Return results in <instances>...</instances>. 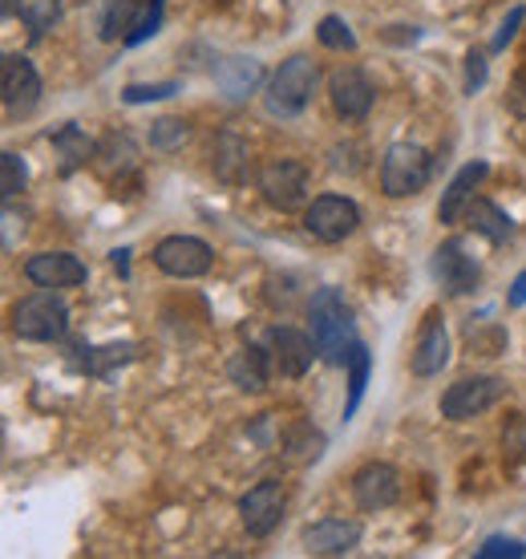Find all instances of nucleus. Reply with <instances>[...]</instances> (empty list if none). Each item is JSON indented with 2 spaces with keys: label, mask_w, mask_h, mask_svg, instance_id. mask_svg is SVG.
Listing matches in <instances>:
<instances>
[{
  "label": "nucleus",
  "mask_w": 526,
  "mask_h": 559,
  "mask_svg": "<svg viewBox=\"0 0 526 559\" xmlns=\"http://www.w3.org/2000/svg\"><path fill=\"white\" fill-rule=\"evenodd\" d=\"M320 90V66L312 57L296 53L288 57L276 73H272V82H267V114H276V118H296V114L308 110V102L316 98Z\"/></svg>",
  "instance_id": "f03ea898"
},
{
  "label": "nucleus",
  "mask_w": 526,
  "mask_h": 559,
  "mask_svg": "<svg viewBox=\"0 0 526 559\" xmlns=\"http://www.w3.org/2000/svg\"><path fill=\"white\" fill-rule=\"evenodd\" d=\"M506 397V381L502 378H462L442 393V418L450 421H470L486 414L490 406H499Z\"/></svg>",
  "instance_id": "9d476101"
},
{
  "label": "nucleus",
  "mask_w": 526,
  "mask_h": 559,
  "mask_svg": "<svg viewBox=\"0 0 526 559\" xmlns=\"http://www.w3.org/2000/svg\"><path fill=\"white\" fill-rule=\"evenodd\" d=\"M175 94H182L179 82H151V85H125L122 90V102L125 106H146V102H167L175 98Z\"/></svg>",
  "instance_id": "473e14b6"
},
{
  "label": "nucleus",
  "mask_w": 526,
  "mask_h": 559,
  "mask_svg": "<svg viewBox=\"0 0 526 559\" xmlns=\"http://www.w3.org/2000/svg\"><path fill=\"white\" fill-rule=\"evenodd\" d=\"M267 349H272V361H276V369L284 378H304L308 369H312V361L320 357L312 333H300L291 324H276L267 333Z\"/></svg>",
  "instance_id": "f8f14e48"
},
{
  "label": "nucleus",
  "mask_w": 526,
  "mask_h": 559,
  "mask_svg": "<svg viewBox=\"0 0 526 559\" xmlns=\"http://www.w3.org/2000/svg\"><path fill=\"white\" fill-rule=\"evenodd\" d=\"M490 175V167H486L482 158H474V163H466V167L457 170L454 179H450V187L442 191V203H438V219L442 224H462L466 219V207H470L474 191H478V182Z\"/></svg>",
  "instance_id": "a211bd4d"
},
{
  "label": "nucleus",
  "mask_w": 526,
  "mask_h": 559,
  "mask_svg": "<svg viewBox=\"0 0 526 559\" xmlns=\"http://www.w3.org/2000/svg\"><path fill=\"white\" fill-rule=\"evenodd\" d=\"M284 450L296 462H316L324 454V433L316 426H308V421H291L288 430H284Z\"/></svg>",
  "instance_id": "bb28decb"
},
{
  "label": "nucleus",
  "mask_w": 526,
  "mask_h": 559,
  "mask_svg": "<svg viewBox=\"0 0 526 559\" xmlns=\"http://www.w3.org/2000/svg\"><path fill=\"white\" fill-rule=\"evenodd\" d=\"M308 167L300 158H272V163H263L260 167V191H263V203L276 211H296L304 207L308 199Z\"/></svg>",
  "instance_id": "0eeeda50"
},
{
  "label": "nucleus",
  "mask_w": 526,
  "mask_h": 559,
  "mask_svg": "<svg viewBox=\"0 0 526 559\" xmlns=\"http://www.w3.org/2000/svg\"><path fill=\"white\" fill-rule=\"evenodd\" d=\"M139 16H142L139 0H106V13H101L97 37H101V41H118V37H122L125 41V33L139 25Z\"/></svg>",
  "instance_id": "a878e982"
},
{
  "label": "nucleus",
  "mask_w": 526,
  "mask_h": 559,
  "mask_svg": "<svg viewBox=\"0 0 526 559\" xmlns=\"http://www.w3.org/2000/svg\"><path fill=\"white\" fill-rule=\"evenodd\" d=\"M13 333L33 345H53L70 333V305L61 300L57 288H41V293L16 300L13 308Z\"/></svg>",
  "instance_id": "7ed1b4c3"
},
{
  "label": "nucleus",
  "mask_w": 526,
  "mask_h": 559,
  "mask_svg": "<svg viewBox=\"0 0 526 559\" xmlns=\"http://www.w3.org/2000/svg\"><path fill=\"white\" fill-rule=\"evenodd\" d=\"M187 139H191V127H187L182 118H158V122L151 127V146L154 151H163V154L182 151Z\"/></svg>",
  "instance_id": "7c9ffc66"
},
{
  "label": "nucleus",
  "mask_w": 526,
  "mask_h": 559,
  "mask_svg": "<svg viewBox=\"0 0 526 559\" xmlns=\"http://www.w3.org/2000/svg\"><path fill=\"white\" fill-rule=\"evenodd\" d=\"M21 16H25L28 28L41 37V33H49V28L57 25V16H61V13H57V0H33V4H25V9H21Z\"/></svg>",
  "instance_id": "72a5a7b5"
},
{
  "label": "nucleus",
  "mask_w": 526,
  "mask_h": 559,
  "mask_svg": "<svg viewBox=\"0 0 526 559\" xmlns=\"http://www.w3.org/2000/svg\"><path fill=\"white\" fill-rule=\"evenodd\" d=\"M360 227V207L345 195H316L304 211V231L320 243H345Z\"/></svg>",
  "instance_id": "6e6552de"
},
{
  "label": "nucleus",
  "mask_w": 526,
  "mask_h": 559,
  "mask_svg": "<svg viewBox=\"0 0 526 559\" xmlns=\"http://www.w3.org/2000/svg\"><path fill=\"white\" fill-rule=\"evenodd\" d=\"M284 507H288V490H284V483H276V478H263V483H255V487L239 499V523L248 527V535H255V539H267V535L279 527Z\"/></svg>",
  "instance_id": "9b49d317"
},
{
  "label": "nucleus",
  "mask_w": 526,
  "mask_h": 559,
  "mask_svg": "<svg viewBox=\"0 0 526 559\" xmlns=\"http://www.w3.org/2000/svg\"><path fill=\"white\" fill-rule=\"evenodd\" d=\"M445 365H450V333H445V317L442 312H430L414 341L409 369H414V378H438Z\"/></svg>",
  "instance_id": "dca6fc26"
},
{
  "label": "nucleus",
  "mask_w": 526,
  "mask_h": 559,
  "mask_svg": "<svg viewBox=\"0 0 526 559\" xmlns=\"http://www.w3.org/2000/svg\"><path fill=\"white\" fill-rule=\"evenodd\" d=\"M352 499L360 511H385L402 499V475L388 462H369L352 475Z\"/></svg>",
  "instance_id": "ddd939ff"
},
{
  "label": "nucleus",
  "mask_w": 526,
  "mask_h": 559,
  "mask_svg": "<svg viewBox=\"0 0 526 559\" xmlns=\"http://www.w3.org/2000/svg\"><path fill=\"white\" fill-rule=\"evenodd\" d=\"M430 272H433V280L445 288V296H466L482 284V264H478V255L470 252V243H466V239H457V236L433 248Z\"/></svg>",
  "instance_id": "39448f33"
},
{
  "label": "nucleus",
  "mask_w": 526,
  "mask_h": 559,
  "mask_svg": "<svg viewBox=\"0 0 526 559\" xmlns=\"http://www.w3.org/2000/svg\"><path fill=\"white\" fill-rule=\"evenodd\" d=\"M85 357H82V369L85 373H94V378H106L110 373V365H125L134 357V345H106V349H89L82 345Z\"/></svg>",
  "instance_id": "c85d7f7f"
},
{
  "label": "nucleus",
  "mask_w": 526,
  "mask_h": 559,
  "mask_svg": "<svg viewBox=\"0 0 526 559\" xmlns=\"http://www.w3.org/2000/svg\"><path fill=\"white\" fill-rule=\"evenodd\" d=\"M345 369H348V402H345V418H352L360 406V397H364V385H369V373H373V353L364 341L352 345V353L345 357Z\"/></svg>",
  "instance_id": "393cba45"
},
{
  "label": "nucleus",
  "mask_w": 526,
  "mask_h": 559,
  "mask_svg": "<svg viewBox=\"0 0 526 559\" xmlns=\"http://www.w3.org/2000/svg\"><path fill=\"white\" fill-rule=\"evenodd\" d=\"M360 544V523L357 519H320L304 532L308 556H348Z\"/></svg>",
  "instance_id": "f3484780"
},
{
  "label": "nucleus",
  "mask_w": 526,
  "mask_h": 559,
  "mask_svg": "<svg viewBox=\"0 0 526 559\" xmlns=\"http://www.w3.org/2000/svg\"><path fill=\"white\" fill-rule=\"evenodd\" d=\"M94 167L97 175H106L110 182H122L125 175L139 170V146L130 134H106V139L94 146Z\"/></svg>",
  "instance_id": "aec40b11"
},
{
  "label": "nucleus",
  "mask_w": 526,
  "mask_h": 559,
  "mask_svg": "<svg viewBox=\"0 0 526 559\" xmlns=\"http://www.w3.org/2000/svg\"><path fill=\"white\" fill-rule=\"evenodd\" d=\"M110 260H113V267H118L122 276H130V248H113Z\"/></svg>",
  "instance_id": "58836bf2"
},
{
  "label": "nucleus",
  "mask_w": 526,
  "mask_h": 559,
  "mask_svg": "<svg viewBox=\"0 0 526 559\" xmlns=\"http://www.w3.org/2000/svg\"><path fill=\"white\" fill-rule=\"evenodd\" d=\"M28 187V167L25 158L16 151H4L0 154V195L4 199H16L21 191Z\"/></svg>",
  "instance_id": "2f4dec72"
},
{
  "label": "nucleus",
  "mask_w": 526,
  "mask_h": 559,
  "mask_svg": "<svg viewBox=\"0 0 526 559\" xmlns=\"http://www.w3.org/2000/svg\"><path fill=\"white\" fill-rule=\"evenodd\" d=\"M0 98H4V114L9 118H28L41 102V73L25 53H4L0 61Z\"/></svg>",
  "instance_id": "423d86ee"
},
{
  "label": "nucleus",
  "mask_w": 526,
  "mask_h": 559,
  "mask_svg": "<svg viewBox=\"0 0 526 559\" xmlns=\"http://www.w3.org/2000/svg\"><path fill=\"white\" fill-rule=\"evenodd\" d=\"M328 98H333V110L340 114L345 122H360L364 114L373 110L376 90L360 70H352V66H340V70L328 78Z\"/></svg>",
  "instance_id": "4468645a"
},
{
  "label": "nucleus",
  "mask_w": 526,
  "mask_h": 559,
  "mask_svg": "<svg viewBox=\"0 0 526 559\" xmlns=\"http://www.w3.org/2000/svg\"><path fill=\"white\" fill-rule=\"evenodd\" d=\"M272 369H276V361H272V349L267 345H243V349L227 361V378L236 381L243 393H263L267 390V381H272Z\"/></svg>",
  "instance_id": "6ab92c4d"
},
{
  "label": "nucleus",
  "mask_w": 526,
  "mask_h": 559,
  "mask_svg": "<svg viewBox=\"0 0 526 559\" xmlns=\"http://www.w3.org/2000/svg\"><path fill=\"white\" fill-rule=\"evenodd\" d=\"M433 179V158L417 142H393L381 158V191L388 199H414Z\"/></svg>",
  "instance_id": "20e7f679"
},
{
  "label": "nucleus",
  "mask_w": 526,
  "mask_h": 559,
  "mask_svg": "<svg viewBox=\"0 0 526 559\" xmlns=\"http://www.w3.org/2000/svg\"><path fill=\"white\" fill-rule=\"evenodd\" d=\"M154 267L158 272H167L175 280H199L207 276L211 264H215V252H211V243L194 236H167L154 243Z\"/></svg>",
  "instance_id": "1a4fd4ad"
},
{
  "label": "nucleus",
  "mask_w": 526,
  "mask_h": 559,
  "mask_svg": "<svg viewBox=\"0 0 526 559\" xmlns=\"http://www.w3.org/2000/svg\"><path fill=\"white\" fill-rule=\"evenodd\" d=\"M526 305V272H518L511 284V308H523Z\"/></svg>",
  "instance_id": "4c0bfd02"
},
{
  "label": "nucleus",
  "mask_w": 526,
  "mask_h": 559,
  "mask_svg": "<svg viewBox=\"0 0 526 559\" xmlns=\"http://www.w3.org/2000/svg\"><path fill=\"white\" fill-rule=\"evenodd\" d=\"M163 16H167V0H151V4L142 9L139 25L125 33V45L139 49V45H146L151 37H158V33H163Z\"/></svg>",
  "instance_id": "c756f323"
},
{
  "label": "nucleus",
  "mask_w": 526,
  "mask_h": 559,
  "mask_svg": "<svg viewBox=\"0 0 526 559\" xmlns=\"http://www.w3.org/2000/svg\"><path fill=\"white\" fill-rule=\"evenodd\" d=\"M215 175H219L223 182H248L251 179V146L239 134H219L215 139Z\"/></svg>",
  "instance_id": "5701e85b"
},
{
  "label": "nucleus",
  "mask_w": 526,
  "mask_h": 559,
  "mask_svg": "<svg viewBox=\"0 0 526 559\" xmlns=\"http://www.w3.org/2000/svg\"><path fill=\"white\" fill-rule=\"evenodd\" d=\"M482 85H486V53L482 49H470L466 53V94L474 98Z\"/></svg>",
  "instance_id": "e433bc0d"
},
{
  "label": "nucleus",
  "mask_w": 526,
  "mask_h": 559,
  "mask_svg": "<svg viewBox=\"0 0 526 559\" xmlns=\"http://www.w3.org/2000/svg\"><path fill=\"white\" fill-rule=\"evenodd\" d=\"M25 276L37 288H82L89 280V267L73 252H41L25 260Z\"/></svg>",
  "instance_id": "2eb2a0df"
},
{
  "label": "nucleus",
  "mask_w": 526,
  "mask_h": 559,
  "mask_svg": "<svg viewBox=\"0 0 526 559\" xmlns=\"http://www.w3.org/2000/svg\"><path fill=\"white\" fill-rule=\"evenodd\" d=\"M523 21H526V9H523V4H514L511 13H506V21L499 25V33H494L490 49H494V53H502V49L514 41V33H518V25H523Z\"/></svg>",
  "instance_id": "c9c22d12"
},
{
  "label": "nucleus",
  "mask_w": 526,
  "mask_h": 559,
  "mask_svg": "<svg viewBox=\"0 0 526 559\" xmlns=\"http://www.w3.org/2000/svg\"><path fill=\"white\" fill-rule=\"evenodd\" d=\"M462 224H470L474 236L490 239V243H511L514 239V219L499 203H490V199H470V207H466V219Z\"/></svg>",
  "instance_id": "412c9836"
},
{
  "label": "nucleus",
  "mask_w": 526,
  "mask_h": 559,
  "mask_svg": "<svg viewBox=\"0 0 526 559\" xmlns=\"http://www.w3.org/2000/svg\"><path fill=\"white\" fill-rule=\"evenodd\" d=\"M502 556L523 559L526 556V544H523V539H511V535H490V539L478 547V559H502Z\"/></svg>",
  "instance_id": "f704fd0d"
},
{
  "label": "nucleus",
  "mask_w": 526,
  "mask_h": 559,
  "mask_svg": "<svg viewBox=\"0 0 526 559\" xmlns=\"http://www.w3.org/2000/svg\"><path fill=\"white\" fill-rule=\"evenodd\" d=\"M308 324H312V341H316V349H320V361L345 369V357L360 341L357 317H352L345 293L333 288V284L320 288V293L312 296V305H308Z\"/></svg>",
  "instance_id": "f257e3e1"
},
{
  "label": "nucleus",
  "mask_w": 526,
  "mask_h": 559,
  "mask_svg": "<svg viewBox=\"0 0 526 559\" xmlns=\"http://www.w3.org/2000/svg\"><path fill=\"white\" fill-rule=\"evenodd\" d=\"M260 78H263L260 61H251V57H227V61L215 66V82H219L223 98H231V102L255 94Z\"/></svg>",
  "instance_id": "4be33fe9"
},
{
  "label": "nucleus",
  "mask_w": 526,
  "mask_h": 559,
  "mask_svg": "<svg viewBox=\"0 0 526 559\" xmlns=\"http://www.w3.org/2000/svg\"><path fill=\"white\" fill-rule=\"evenodd\" d=\"M25 9V0H0V16H16Z\"/></svg>",
  "instance_id": "ea45409f"
},
{
  "label": "nucleus",
  "mask_w": 526,
  "mask_h": 559,
  "mask_svg": "<svg viewBox=\"0 0 526 559\" xmlns=\"http://www.w3.org/2000/svg\"><path fill=\"white\" fill-rule=\"evenodd\" d=\"M316 41L324 45V49H336V53H352L357 49V33L348 28L345 16H320V25H316Z\"/></svg>",
  "instance_id": "cd10ccee"
},
{
  "label": "nucleus",
  "mask_w": 526,
  "mask_h": 559,
  "mask_svg": "<svg viewBox=\"0 0 526 559\" xmlns=\"http://www.w3.org/2000/svg\"><path fill=\"white\" fill-rule=\"evenodd\" d=\"M49 142H53L57 154H61V170H65V175H73V170L85 167V163L94 158V142L85 139V130L77 127V122L57 127L53 134H49Z\"/></svg>",
  "instance_id": "b1692460"
}]
</instances>
